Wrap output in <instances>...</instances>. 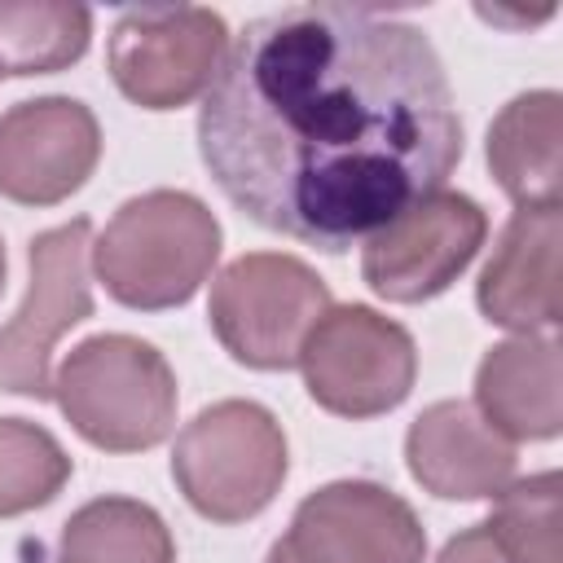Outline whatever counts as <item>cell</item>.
Listing matches in <instances>:
<instances>
[{"instance_id":"1","label":"cell","mask_w":563,"mask_h":563,"mask_svg":"<svg viewBox=\"0 0 563 563\" xmlns=\"http://www.w3.org/2000/svg\"><path fill=\"white\" fill-rule=\"evenodd\" d=\"M198 154L246 220L339 255L444 189L462 119L418 26L361 4H290L224 48Z\"/></svg>"},{"instance_id":"2","label":"cell","mask_w":563,"mask_h":563,"mask_svg":"<svg viewBox=\"0 0 563 563\" xmlns=\"http://www.w3.org/2000/svg\"><path fill=\"white\" fill-rule=\"evenodd\" d=\"M220 260V220L185 189L128 198L92 242V264L110 299L141 312L180 308Z\"/></svg>"},{"instance_id":"3","label":"cell","mask_w":563,"mask_h":563,"mask_svg":"<svg viewBox=\"0 0 563 563\" xmlns=\"http://www.w3.org/2000/svg\"><path fill=\"white\" fill-rule=\"evenodd\" d=\"M53 396L66 422L106 453H141L176 422V374L136 334H92L57 369Z\"/></svg>"},{"instance_id":"4","label":"cell","mask_w":563,"mask_h":563,"mask_svg":"<svg viewBox=\"0 0 563 563\" xmlns=\"http://www.w3.org/2000/svg\"><path fill=\"white\" fill-rule=\"evenodd\" d=\"M282 422L255 400H216L172 449V479L185 501L211 523L255 519L286 479Z\"/></svg>"},{"instance_id":"5","label":"cell","mask_w":563,"mask_h":563,"mask_svg":"<svg viewBox=\"0 0 563 563\" xmlns=\"http://www.w3.org/2000/svg\"><path fill=\"white\" fill-rule=\"evenodd\" d=\"M330 312V286L295 255L251 251L211 282V330L251 369H290L312 325Z\"/></svg>"},{"instance_id":"6","label":"cell","mask_w":563,"mask_h":563,"mask_svg":"<svg viewBox=\"0 0 563 563\" xmlns=\"http://www.w3.org/2000/svg\"><path fill=\"white\" fill-rule=\"evenodd\" d=\"M308 396L339 418H378L396 409L418 378L409 330L365 303H330L299 347Z\"/></svg>"},{"instance_id":"7","label":"cell","mask_w":563,"mask_h":563,"mask_svg":"<svg viewBox=\"0 0 563 563\" xmlns=\"http://www.w3.org/2000/svg\"><path fill=\"white\" fill-rule=\"evenodd\" d=\"M224 48L229 26L216 9L141 4L119 13L106 44V66L119 92L141 110H180L211 88Z\"/></svg>"},{"instance_id":"8","label":"cell","mask_w":563,"mask_h":563,"mask_svg":"<svg viewBox=\"0 0 563 563\" xmlns=\"http://www.w3.org/2000/svg\"><path fill=\"white\" fill-rule=\"evenodd\" d=\"M92 224L79 216L70 224L44 229L31 242V286L22 308L0 325V387L48 400L53 343L92 317V282H88Z\"/></svg>"},{"instance_id":"9","label":"cell","mask_w":563,"mask_h":563,"mask_svg":"<svg viewBox=\"0 0 563 563\" xmlns=\"http://www.w3.org/2000/svg\"><path fill=\"white\" fill-rule=\"evenodd\" d=\"M427 532L405 497L369 479H334L295 506L264 563H422Z\"/></svg>"},{"instance_id":"10","label":"cell","mask_w":563,"mask_h":563,"mask_svg":"<svg viewBox=\"0 0 563 563\" xmlns=\"http://www.w3.org/2000/svg\"><path fill=\"white\" fill-rule=\"evenodd\" d=\"M484 233H488L484 207L466 194L440 189L413 202L374 238H365L361 277L374 295L391 303L435 299L466 273V264L484 246Z\"/></svg>"},{"instance_id":"11","label":"cell","mask_w":563,"mask_h":563,"mask_svg":"<svg viewBox=\"0 0 563 563\" xmlns=\"http://www.w3.org/2000/svg\"><path fill=\"white\" fill-rule=\"evenodd\" d=\"M101 158L97 114L75 97H35L0 114V194L53 207L84 189Z\"/></svg>"},{"instance_id":"12","label":"cell","mask_w":563,"mask_h":563,"mask_svg":"<svg viewBox=\"0 0 563 563\" xmlns=\"http://www.w3.org/2000/svg\"><path fill=\"white\" fill-rule=\"evenodd\" d=\"M405 462L409 475L444 501H479L497 497L506 484H515V444L479 418L466 400H435L427 405L409 435H405Z\"/></svg>"},{"instance_id":"13","label":"cell","mask_w":563,"mask_h":563,"mask_svg":"<svg viewBox=\"0 0 563 563\" xmlns=\"http://www.w3.org/2000/svg\"><path fill=\"white\" fill-rule=\"evenodd\" d=\"M559 207H519L479 273L475 303L484 321L519 334L559 325Z\"/></svg>"},{"instance_id":"14","label":"cell","mask_w":563,"mask_h":563,"mask_svg":"<svg viewBox=\"0 0 563 563\" xmlns=\"http://www.w3.org/2000/svg\"><path fill=\"white\" fill-rule=\"evenodd\" d=\"M475 405L488 427L515 440H554L563 431L559 343L519 334L484 352L475 369Z\"/></svg>"},{"instance_id":"15","label":"cell","mask_w":563,"mask_h":563,"mask_svg":"<svg viewBox=\"0 0 563 563\" xmlns=\"http://www.w3.org/2000/svg\"><path fill=\"white\" fill-rule=\"evenodd\" d=\"M488 167L519 207H559L563 180V97L537 88L501 106L488 128Z\"/></svg>"},{"instance_id":"16","label":"cell","mask_w":563,"mask_h":563,"mask_svg":"<svg viewBox=\"0 0 563 563\" xmlns=\"http://www.w3.org/2000/svg\"><path fill=\"white\" fill-rule=\"evenodd\" d=\"M57 563H176V541L154 506L97 497L66 519Z\"/></svg>"},{"instance_id":"17","label":"cell","mask_w":563,"mask_h":563,"mask_svg":"<svg viewBox=\"0 0 563 563\" xmlns=\"http://www.w3.org/2000/svg\"><path fill=\"white\" fill-rule=\"evenodd\" d=\"M92 13L84 4H0V75H53L88 53Z\"/></svg>"},{"instance_id":"18","label":"cell","mask_w":563,"mask_h":563,"mask_svg":"<svg viewBox=\"0 0 563 563\" xmlns=\"http://www.w3.org/2000/svg\"><path fill=\"white\" fill-rule=\"evenodd\" d=\"M484 528L506 554V563H563L559 471H541L519 484H506Z\"/></svg>"},{"instance_id":"19","label":"cell","mask_w":563,"mask_h":563,"mask_svg":"<svg viewBox=\"0 0 563 563\" xmlns=\"http://www.w3.org/2000/svg\"><path fill=\"white\" fill-rule=\"evenodd\" d=\"M70 479L66 449L26 418H0V519L48 506Z\"/></svg>"},{"instance_id":"20","label":"cell","mask_w":563,"mask_h":563,"mask_svg":"<svg viewBox=\"0 0 563 563\" xmlns=\"http://www.w3.org/2000/svg\"><path fill=\"white\" fill-rule=\"evenodd\" d=\"M435 563H506V554L497 550V541L488 537V528L475 523V528H462L457 537H449Z\"/></svg>"},{"instance_id":"21","label":"cell","mask_w":563,"mask_h":563,"mask_svg":"<svg viewBox=\"0 0 563 563\" xmlns=\"http://www.w3.org/2000/svg\"><path fill=\"white\" fill-rule=\"evenodd\" d=\"M0 290H4V242H0Z\"/></svg>"}]
</instances>
